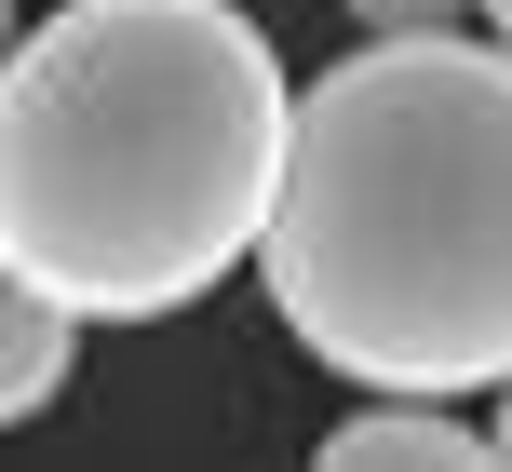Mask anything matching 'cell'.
I'll return each mask as SVG.
<instances>
[{"label": "cell", "mask_w": 512, "mask_h": 472, "mask_svg": "<svg viewBox=\"0 0 512 472\" xmlns=\"http://www.w3.org/2000/svg\"><path fill=\"white\" fill-rule=\"evenodd\" d=\"M351 27H378V41H418V27H472V0H351Z\"/></svg>", "instance_id": "5b68a950"}, {"label": "cell", "mask_w": 512, "mask_h": 472, "mask_svg": "<svg viewBox=\"0 0 512 472\" xmlns=\"http://www.w3.org/2000/svg\"><path fill=\"white\" fill-rule=\"evenodd\" d=\"M472 14H486V27H499V41H512V0H472Z\"/></svg>", "instance_id": "52a82bcc"}, {"label": "cell", "mask_w": 512, "mask_h": 472, "mask_svg": "<svg viewBox=\"0 0 512 472\" xmlns=\"http://www.w3.org/2000/svg\"><path fill=\"white\" fill-rule=\"evenodd\" d=\"M310 459H324V472H486L499 446H486L445 392H364Z\"/></svg>", "instance_id": "3957f363"}, {"label": "cell", "mask_w": 512, "mask_h": 472, "mask_svg": "<svg viewBox=\"0 0 512 472\" xmlns=\"http://www.w3.org/2000/svg\"><path fill=\"white\" fill-rule=\"evenodd\" d=\"M283 122L243 0H68L0 54V257L68 324H162L256 270Z\"/></svg>", "instance_id": "6da1fadb"}, {"label": "cell", "mask_w": 512, "mask_h": 472, "mask_svg": "<svg viewBox=\"0 0 512 472\" xmlns=\"http://www.w3.org/2000/svg\"><path fill=\"white\" fill-rule=\"evenodd\" d=\"M283 338L351 392H499L512 378V41L418 27L364 41L283 122L256 230Z\"/></svg>", "instance_id": "7a4b0ae2"}, {"label": "cell", "mask_w": 512, "mask_h": 472, "mask_svg": "<svg viewBox=\"0 0 512 472\" xmlns=\"http://www.w3.org/2000/svg\"><path fill=\"white\" fill-rule=\"evenodd\" d=\"M14 27H27V14H14V0H0V54H14Z\"/></svg>", "instance_id": "ba28073f"}, {"label": "cell", "mask_w": 512, "mask_h": 472, "mask_svg": "<svg viewBox=\"0 0 512 472\" xmlns=\"http://www.w3.org/2000/svg\"><path fill=\"white\" fill-rule=\"evenodd\" d=\"M486 446H499V459H512V378H499V419H486Z\"/></svg>", "instance_id": "8992f818"}, {"label": "cell", "mask_w": 512, "mask_h": 472, "mask_svg": "<svg viewBox=\"0 0 512 472\" xmlns=\"http://www.w3.org/2000/svg\"><path fill=\"white\" fill-rule=\"evenodd\" d=\"M68 351H81V324L54 311V297L27 284L14 257H0V432H14V419H41V405L68 392Z\"/></svg>", "instance_id": "277c9868"}]
</instances>
